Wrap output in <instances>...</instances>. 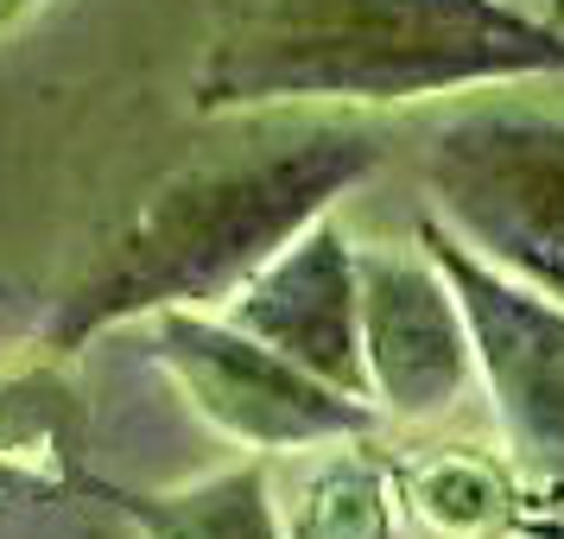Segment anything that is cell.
I'll return each instance as SVG.
<instances>
[{"label": "cell", "instance_id": "cell-8", "mask_svg": "<svg viewBox=\"0 0 564 539\" xmlns=\"http://www.w3.org/2000/svg\"><path fill=\"white\" fill-rule=\"evenodd\" d=\"M83 488L102 495L133 527V539H285L267 463H235V470H216L184 488H121L96 483V476Z\"/></svg>", "mask_w": 564, "mask_h": 539}, {"label": "cell", "instance_id": "cell-3", "mask_svg": "<svg viewBox=\"0 0 564 539\" xmlns=\"http://www.w3.org/2000/svg\"><path fill=\"white\" fill-rule=\"evenodd\" d=\"M432 216L469 255L564 305V115L476 103L425 133Z\"/></svg>", "mask_w": 564, "mask_h": 539}, {"label": "cell", "instance_id": "cell-10", "mask_svg": "<svg viewBox=\"0 0 564 539\" xmlns=\"http://www.w3.org/2000/svg\"><path fill=\"white\" fill-rule=\"evenodd\" d=\"M32 7H45V0H0V39H7V32L20 26V20H26Z\"/></svg>", "mask_w": 564, "mask_h": 539}, {"label": "cell", "instance_id": "cell-7", "mask_svg": "<svg viewBox=\"0 0 564 539\" xmlns=\"http://www.w3.org/2000/svg\"><path fill=\"white\" fill-rule=\"evenodd\" d=\"M229 324L260 336L285 362L311 368L317 381L368 400V368H361V280L356 248L330 216H317L299 241L260 267L254 280L223 305Z\"/></svg>", "mask_w": 564, "mask_h": 539}, {"label": "cell", "instance_id": "cell-2", "mask_svg": "<svg viewBox=\"0 0 564 539\" xmlns=\"http://www.w3.org/2000/svg\"><path fill=\"white\" fill-rule=\"evenodd\" d=\"M527 77H564V32L508 0H223L191 108H387Z\"/></svg>", "mask_w": 564, "mask_h": 539}, {"label": "cell", "instance_id": "cell-6", "mask_svg": "<svg viewBox=\"0 0 564 539\" xmlns=\"http://www.w3.org/2000/svg\"><path fill=\"white\" fill-rule=\"evenodd\" d=\"M361 280V368L381 419L425 425L463 400L476 375V336L457 285L432 248H356Z\"/></svg>", "mask_w": 564, "mask_h": 539}, {"label": "cell", "instance_id": "cell-9", "mask_svg": "<svg viewBox=\"0 0 564 539\" xmlns=\"http://www.w3.org/2000/svg\"><path fill=\"white\" fill-rule=\"evenodd\" d=\"M508 470H495L476 451H444V457L412 470V502L425 520L451 527V533H488L508 514Z\"/></svg>", "mask_w": 564, "mask_h": 539}, {"label": "cell", "instance_id": "cell-4", "mask_svg": "<svg viewBox=\"0 0 564 539\" xmlns=\"http://www.w3.org/2000/svg\"><path fill=\"white\" fill-rule=\"evenodd\" d=\"M147 343L172 387L191 400V412L241 451H324V444H356L381 425L375 400L317 381L311 368L267 349L223 311H153Z\"/></svg>", "mask_w": 564, "mask_h": 539}, {"label": "cell", "instance_id": "cell-1", "mask_svg": "<svg viewBox=\"0 0 564 539\" xmlns=\"http://www.w3.org/2000/svg\"><path fill=\"white\" fill-rule=\"evenodd\" d=\"M241 121V140L191 153L133 197L83 273L52 299L39 349L77 356L96 336L178 305L223 311L285 241H299L381 165L375 128L336 108H267Z\"/></svg>", "mask_w": 564, "mask_h": 539}, {"label": "cell", "instance_id": "cell-5", "mask_svg": "<svg viewBox=\"0 0 564 539\" xmlns=\"http://www.w3.org/2000/svg\"><path fill=\"white\" fill-rule=\"evenodd\" d=\"M419 241L457 285L476 336V375L495 400L513 457L564 488V305L469 255L432 209L419 216Z\"/></svg>", "mask_w": 564, "mask_h": 539}, {"label": "cell", "instance_id": "cell-11", "mask_svg": "<svg viewBox=\"0 0 564 539\" xmlns=\"http://www.w3.org/2000/svg\"><path fill=\"white\" fill-rule=\"evenodd\" d=\"M0 299H7V285H0Z\"/></svg>", "mask_w": 564, "mask_h": 539}]
</instances>
